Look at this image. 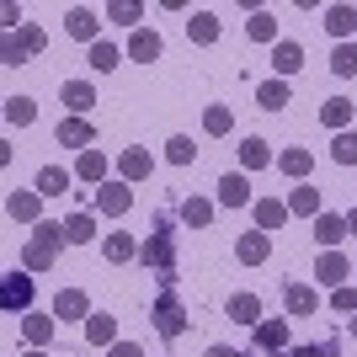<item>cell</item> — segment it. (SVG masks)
Returning <instances> with one entry per match:
<instances>
[{
	"mask_svg": "<svg viewBox=\"0 0 357 357\" xmlns=\"http://www.w3.org/2000/svg\"><path fill=\"white\" fill-rule=\"evenodd\" d=\"M203 357H240V352H235V347H208Z\"/></svg>",
	"mask_w": 357,
	"mask_h": 357,
	"instance_id": "cell-49",
	"label": "cell"
},
{
	"mask_svg": "<svg viewBox=\"0 0 357 357\" xmlns=\"http://www.w3.org/2000/svg\"><path fill=\"white\" fill-rule=\"evenodd\" d=\"M352 336H357V314H352Z\"/></svg>",
	"mask_w": 357,
	"mask_h": 357,
	"instance_id": "cell-52",
	"label": "cell"
},
{
	"mask_svg": "<svg viewBox=\"0 0 357 357\" xmlns=\"http://www.w3.org/2000/svg\"><path fill=\"white\" fill-rule=\"evenodd\" d=\"M91 208L107 213V219H123V213L134 208V187H128V181H102L96 197H91Z\"/></svg>",
	"mask_w": 357,
	"mask_h": 357,
	"instance_id": "cell-3",
	"label": "cell"
},
{
	"mask_svg": "<svg viewBox=\"0 0 357 357\" xmlns=\"http://www.w3.org/2000/svg\"><path fill=\"white\" fill-rule=\"evenodd\" d=\"M240 165H245V171H261V165H272V144L251 134L245 144H240Z\"/></svg>",
	"mask_w": 357,
	"mask_h": 357,
	"instance_id": "cell-30",
	"label": "cell"
},
{
	"mask_svg": "<svg viewBox=\"0 0 357 357\" xmlns=\"http://www.w3.org/2000/svg\"><path fill=\"white\" fill-rule=\"evenodd\" d=\"M139 256H144V267L160 272V283H165V288L176 283V235H171V219H165V213L155 219V235L139 245Z\"/></svg>",
	"mask_w": 357,
	"mask_h": 357,
	"instance_id": "cell-1",
	"label": "cell"
},
{
	"mask_svg": "<svg viewBox=\"0 0 357 357\" xmlns=\"http://www.w3.org/2000/svg\"><path fill=\"white\" fill-rule=\"evenodd\" d=\"M128 54H134L139 64H155V59H160V32H155V27H139L134 38H128Z\"/></svg>",
	"mask_w": 357,
	"mask_h": 357,
	"instance_id": "cell-21",
	"label": "cell"
},
{
	"mask_svg": "<svg viewBox=\"0 0 357 357\" xmlns=\"http://www.w3.org/2000/svg\"><path fill=\"white\" fill-rule=\"evenodd\" d=\"M320 22H326V32H331V38H342V43H347V38L357 32V6H331V11L320 16Z\"/></svg>",
	"mask_w": 357,
	"mask_h": 357,
	"instance_id": "cell-17",
	"label": "cell"
},
{
	"mask_svg": "<svg viewBox=\"0 0 357 357\" xmlns=\"http://www.w3.org/2000/svg\"><path fill=\"white\" fill-rule=\"evenodd\" d=\"M320 123L336 128V134H347V128H352V102H347V96H331V102L320 107Z\"/></svg>",
	"mask_w": 357,
	"mask_h": 357,
	"instance_id": "cell-24",
	"label": "cell"
},
{
	"mask_svg": "<svg viewBox=\"0 0 357 357\" xmlns=\"http://www.w3.org/2000/svg\"><path fill=\"white\" fill-rule=\"evenodd\" d=\"M331 160H336V165H357V128L336 134V144H331Z\"/></svg>",
	"mask_w": 357,
	"mask_h": 357,
	"instance_id": "cell-37",
	"label": "cell"
},
{
	"mask_svg": "<svg viewBox=\"0 0 357 357\" xmlns=\"http://www.w3.org/2000/svg\"><path fill=\"white\" fill-rule=\"evenodd\" d=\"M347 272H352V261H347L342 251H326V256H320V267H314V278H320L326 288H347Z\"/></svg>",
	"mask_w": 357,
	"mask_h": 357,
	"instance_id": "cell-14",
	"label": "cell"
},
{
	"mask_svg": "<svg viewBox=\"0 0 357 357\" xmlns=\"http://www.w3.org/2000/svg\"><path fill=\"white\" fill-rule=\"evenodd\" d=\"M331 310H342V314H357V288H336V294H331Z\"/></svg>",
	"mask_w": 357,
	"mask_h": 357,
	"instance_id": "cell-45",
	"label": "cell"
},
{
	"mask_svg": "<svg viewBox=\"0 0 357 357\" xmlns=\"http://www.w3.org/2000/svg\"><path fill=\"white\" fill-rule=\"evenodd\" d=\"M304 64V48L294 43V38H283V43H272V70H278V80H288V75Z\"/></svg>",
	"mask_w": 357,
	"mask_h": 357,
	"instance_id": "cell-16",
	"label": "cell"
},
{
	"mask_svg": "<svg viewBox=\"0 0 357 357\" xmlns=\"http://www.w3.org/2000/svg\"><path fill=\"white\" fill-rule=\"evenodd\" d=\"M155 331H160V336H181V331H187V310H181V298L171 294V288L155 298Z\"/></svg>",
	"mask_w": 357,
	"mask_h": 357,
	"instance_id": "cell-4",
	"label": "cell"
},
{
	"mask_svg": "<svg viewBox=\"0 0 357 357\" xmlns=\"http://www.w3.org/2000/svg\"><path fill=\"white\" fill-rule=\"evenodd\" d=\"M245 32H251L256 43H278V16H272V11H256L251 22H245Z\"/></svg>",
	"mask_w": 357,
	"mask_h": 357,
	"instance_id": "cell-36",
	"label": "cell"
},
{
	"mask_svg": "<svg viewBox=\"0 0 357 357\" xmlns=\"http://www.w3.org/2000/svg\"><path fill=\"white\" fill-rule=\"evenodd\" d=\"M107 16H112V22H123V27H134V32H139V16H144V6H139V0H118V6H107Z\"/></svg>",
	"mask_w": 357,
	"mask_h": 357,
	"instance_id": "cell-42",
	"label": "cell"
},
{
	"mask_svg": "<svg viewBox=\"0 0 357 357\" xmlns=\"http://www.w3.org/2000/svg\"><path fill=\"white\" fill-rule=\"evenodd\" d=\"M22 336L32 347H48L54 342V314H22Z\"/></svg>",
	"mask_w": 357,
	"mask_h": 357,
	"instance_id": "cell-25",
	"label": "cell"
},
{
	"mask_svg": "<svg viewBox=\"0 0 357 357\" xmlns=\"http://www.w3.org/2000/svg\"><path fill=\"white\" fill-rule=\"evenodd\" d=\"M347 235H357V208H352V213H347Z\"/></svg>",
	"mask_w": 357,
	"mask_h": 357,
	"instance_id": "cell-50",
	"label": "cell"
},
{
	"mask_svg": "<svg viewBox=\"0 0 357 357\" xmlns=\"http://www.w3.org/2000/svg\"><path fill=\"white\" fill-rule=\"evenodd\" d=\"M0 304H6L11 314H32V278L6 272V283H0Z\"/></svg>",
	"mask_w": 357,
	"mask_h": 357,
	"instance_id": "cell-5",
	"label": "cell"
},
{
	"mask_svg": "<svg viewBox=\"0 0 357 357\" xmlns=\"http://www.w3.org/2000/svg\"><path fill=\"white\" fill-rule=\"evenodd\" d=\"M256 102H261V112H283L288 107V80H278V75L261 80V86H256Z\"/></svg>",
	"mask_w": 357,
	"mask_h": 357,
	"instance_id": "cell-23",
	"label": "cell"
},
{
	"mask_svg": "<svg viewBox=\"0 0 357 357\" xmlns=\"http://www.w3.org/2000/svg\"><path fill=\"white\" fill-rule=\"evenodd\" d=\"M310 165H314V155L310 149H283V155H278V171H283V176H310Z\"/></svg>",
	"mask_w": 357,
	"mask_h": 357,
	"instance_id": "cell-31",
	"label": "cell"
},
{
	"mask_svg": "<svg viewBox=\"0 0 357 357\" xmlns=\"http://www.w3.org/2000/svg\"><path fill=\"white\" fill-rule=\"evenodd\" d=\"M102 251H107V261H112V267H123V261H134V256H139V245H134V235H107Z\"/></svg>",
	"mask_w": 357,
	"mask_h": 357,
	"instance_id": "cell-32",
	"label": "cell"
},
{
	"mask_svg": "<svg viewBox=\"0 0 357 357\" xmlns=\"http://www.w3.org/2000/svg\"><path fill=\"white\" fill-rule=\"evenodd\" d=\"M86 342L91 347H118V320H112V314H91L86 320Z\"/></svg>",
	"mask_w": 357,
	"mask_h": 357,
	"instance_id": "cell-22",
	"label": "cell"
},
{
	"mask_svg": "<svg viewBox=\"0 0 357 357\" xmlns=\"http://www.w3.org/2000/svg\"><path fill=\"white\" fill-rule=\"evenodd\" d=\"M59 96H64V107H70V118H86L91 107H96V86H91V80H64Z\"/></svg>",
	"mask_w": 357,
	"mask_h": 357,
	"instance_id": "cell-9",
	"label": "cell"
},
{
	"mask_svg": "<svg viewBox=\"0 0 357 357\" xmlns=\"http://www.w3.org/2000/svg\"><path fill=\"white\" fill-rule=\"evenodd\" d=\"M54 320H91V298L80 288H59L54 298Z\"/></svg>",
	"mask_w": 357,
	"mask_h": 357,
	"instance_id": "cell-12",
	"label": "cell"
},
{
	"mask_svg": "<svg viewBox=\"0 0 357 357\" xmlns=\"http://www.w3.org/2000/svg\"><path fill=\"white\" fill-rule=\"evenodd\" d=\"M181 219L192 224V229H203V224L213 219V203L208 197H187V203H181Z\"/></svg>",
	"mask_w": 357,
	"mask_h": 357,
	"instance_id": "cell-40",
	"label": "cell"
},
{
	"mask_svg": "<svg viewBox=\"0 0 357 357\" xmlns=\"http://www.w3.org/2000/svg\"><path fill=\"white\" fill-rule=\"evenodd\" d=\"M6 123H11V128L38 123V102H32V96H6Z\"/></svg>",
	"mask_w": 357,
	"mask_h": 357,
	"instance_id": "cell-29",
	"label": "cell"
},
{
	"mask_svg": "<svg viewBox=\"0 0 357 357\" xmlns=\"http://www.w3.org/2000/svg\"><path fill=\"white\" fill-rule=\"evenodd\" d=\"M229 320H240V326H261V298H256V294H235V298H229Z\"/></svg>",
	"mask_w": 357,
	"mask_h": 357,
	"instance_id": "cell-26",
	"label": "cell"
},
{
	"mask_svg": "<svg viewBox=\"0 0 357 357\" xmlns=\"http://www.w3.org/2000/svg\"><path fill=\"white\" fill-rule=\"evenodd\" d=\"M331 70L342 75V80H352V75H357V43H336V54H331Z\"/></svg>",
	"mask_w": 357,
	"mask_h": 357,
	"instance_id": "cell-38",
	"label": "cell"
},
{
	"mask_svg": "<svg viewBox=\"0 0 357 357\" xmlns=\"http://www.w3.org/2000/svg\"><path fill=\"white\" fill-rule=\"evenodd\" d=\"M288 213H314V219H320V192H314V187H304V181H298L294 192H288Z\"/></svg>",
	"mask_w": 357,
	"mask_h": 357,
	"instance_id": "cell-35",
	"label": "cell"
},
{
	"mask_svg": "<svg viewBox=\"0 0 357 357\" xmlns=\"http://www.w3.org/2000/svg\"><path fill=\"white\" fill-rule=\"evenodd\" d=\"M64 240H70V235H64V224L43 219V224H38V235L22 245V267H27V272H48V267H54V251H59Z\"/></svg>",
	"mask_w": 357,
	"mask_h": 357,
	"instance_id": "cell-2",
	"label": "cell"
},
{
	"mask_svg": "<svg viewBox=\"0 0 357 357\" xmlns=\"http://www.w3.org/2000/svg\"><path fill=\"white\" fill-rule=\"evenodd\" d=\"M6 213H11V219H22V224H43V192H38V187H32V192H22V187H16V192L6 197Z\"/></svg>",
	"mask_w": 357,
	"mask_h": 357,
	"instance_id": "cell-7",
	"label": "cell"
},
{
	"mask_svg": "<svg viewBox=\"0 0 357 357\" xmlns=\"http://www.w3.org/2000/svg\"><path fill=\"white\" fill-rule=\"evenodd\" d=\"M267 256H272V235H261V229H251V235L235 240V261L240 267H261Z\"/></svg>",
	"mask_w": 357,
	"mask_h": 357,
	"instance_id": "cell-8",
	"label": "cell"
},
{
	"mask_svg": "<svg viewBox=\"0 0 357 357\" xmlns=\"http://www.w3.org/2000/svg\"><path fill=\"white\" fill-rule=\"evenodd\" d=\"M203 128H208L213 139L229 134V128H235V112H229V107H208V112H203Z\"/></svg>",
	"mask_w": 357,
	"mask_h": 357,
	"instance_id": "cell-41",
	"label": "cell"
},
{
	"mask_svg": "<svg viewBox=\"0 0 357 357\" xmlns=\"http://www.w3.org/2000/svg\"><path fill=\"white\" fill-rule=\"evenodd\" d=\"M22 357H48V352H43V347H32V352H22Z\"/></svg>",
	"mask_w": 357,
	"mask_h": 357,
	"instance_id": "cell-51",
	"label": "cell"
},
{
	"mask_svg": "<svg viewBox=\"0 0 357 357\" xmlns=\"http://www.w3.org/2000/svg\"><path fill=\"white\" fill-rule=\"evenodd\" d=\"M251 213H256V229L272 235V229H283V224H288V197H256Z\"/></svg>",
	"mask_w": 357,
	"mask_h": 357,
	"instance_id": "cell-6",
	"label": "cell"
},
{
	"mask_svg": "<svg viewBox=\"0 0 357 357\" xmlns=\"http://www.w3.org/2000/svg\"><path fill=\"white\" fill-rule=\"evenodd\" d=\"M283 304H288V314H314V310H320V294H314L310 283H288Z\"/></svg>",
	"mask_w": 357,
	"mask_h": 357,
	"instance_id": "cell-19",
	"label": "cell"
},
{
	"mask_svg": "<svg viewBox=\"0 0 357 357\" xmlns=\"http://www.w3.org/2000/svg\"><path fill=\"white\" fill-rule=\"evenodd\" d=\"M192 155H197V149H192V139H187V134H176L171 144H165V160H171V165H192Z\"/></svg>",
	"mask_w": 357,
	"mask_h": 357,
	"instance_id": "cell-43",
	"label": "cell"
},
{
	"mask_svg": "<svg viewBox=\"0 0 357 357\" xmlns=\"http://www.w3.org/2000/svg\"><path fill=\"white\" fill-rule=\"evenodd\" d=\"M16 43H22V54H43L48 38H43V27H32V22H27V27L16 32Z\"/></svg>",
	"mask_w": 357,
	"mask_h": 357,
	"instance_id": "cell-44",
	"label": "cell"
},
{
	"mask_svg": "<svg viewBox=\"0 0 357 357\" xmlns=\"http://www.w3.org/2000/svg\"><path fill=\"white\" fill-rule=\"evenodd\" d=\"M75 176H80V181H96V187H102V181H107V155H102V149H86V155L75 160Z\"/></svg>",
	"mask_w": 357,
	"mask_h": 357,
	"instance_id": "cell-27",
	"label": "cell"
},
{
	"mask_svg": "<svg viewBox=\"0 0 357 357\" xmlns=\"http://www.w3.org/2000/svg\"><path fill=\"white\" fill-rule=\"evenodd\" d=\"M64 235H70V245H91V240H96V219H91V213H70V219H64Z\"/></svg>",
	"mask_w": 357,
	"mask_h": 357,
	"instance_id": "cell-34",
	"label": "cell"
},
{
	"mask_svg": "<svg viewBox=\"0 0 357 357\" xmlns=\"http://www.w3.org/2000/svg\"><path fill=\"white\" fill-rule=\"evenodd\" d=\"M314 240H320L326 251H336L347 240V213H320V219H314Z\"/></svg>",
	"mask_w": 357,
	"mask_h": 357,
	"instance_id": "cell-15",
	"label": "cell"
},
{
	"mask_svg": "<svg viewBox=\"0 0 357 357\" xmlns=\"http://www.w3.org/2000/svg\"><path fill=\"white\" fill-rule=\"evenodd\" d=\"M219 203H224V208H245V203H256L251 181L240 176V171H224V176H219Z\"/></svg>",
	"mask_w": 357,
	"mask_h": 357,
	"instance_id": "cell-10",
	"label": "cell"
},
{
	"mask_svg": "<svg viewBox=\"0 0 357 357\" xmlns=\"http://www.w3.org/2000/svg\"><path fill=\"white\" fill-rule=\"evenodd\" d=\"M91 139H96V134H91L86 118H64V123H59V144H64V149H80V155H86Z\"/></svg>",
	"mask_w": 357,
	"mask_h": 357,
	"instance_id": "cell-20",
	"label": "cell"
},
{
	"mask_svg": "<svg viewBox=\"0 0 357 357\" xmlns=\"http://www.w3.org/2000/svg\"><path fill=\"white\" fill-rule=\"evenodd\" d=\"M107 357H144V352H139L134 342H118V347H112V352H107Z\"/></svg>",
	"mask_w": 357,
	"mask_h": 357,
	"instance_id": "cell-48",
	"label": "cell"
},
{
	"mask_svg": "<svg viewBox=\"0 0 357 357\" xmlns=\"http://www.w3.org/2000/svg\"><path fill=\"white\" fill-rule=\"evenodd\" d=\"M38 192L43 197H64L70 192V171H64V165H43V171H38Z\"/></svg>",
	"mask_w": 357,
	"mask_h": 357,
	"instance_id": "cell-28",
	"label": "cell"
},
{
	"mask_svg": "<svg viewBox=\"0 0 357 357\" xmlns=\"http://www.w3.org/2000/svg\"><path fill=\"white\" fill-rule=\"evenodd\" d=\"M0 59H6V70H16V64L27 59V54H22V43H16V32H6V48H0Z\"/></svg>",
	"mask_w": 357,
	"mask_h": 357,
	"instance_id": "cell-46",
	"label": "cell"
},
{
	"mask_svg": "<svg viewBox=\"0 0 357 357\" xmlns=\"http://www.w3.org/2000/svg\"><path fill=\"white\" fill-rule=\"evenodd\" d=\"M118 59H123V54H118L112 43H107V38H102V43H91V70H96V75L118 70Z\"/></svg>",
	"mask_w": 357,
	"mask_h": 357,
	"instance_id": "cell-39",
	"label": "cell"
},
{
	"mask_svg": "<svg viewBox=\"0 0 357 357\" xmlns=\"http://www.w3.org/2000/svg\"><path fill=\"white\" fill-rule=\"evenodd\" d=\"M64 27H70V38H80V43H102V38H96L102 22H96V11H86V6H75V11L64 16Z\"/></svg>",
	"mask_w": 357,
	"mask_h": 357,
	"instance_id": "cell-18",
	"label": "cell"
},
{
	"mask_svg": "<svg viewBox=\"0 0 357 357\" xmlns=\"http://www.w3.org/2000/svg\"><path fill=\"white\" fill-rule=\"evenodd\" d=\"M149 171H155L149 149H123V155H118V181H128V187H134V181H144Z\"/></svg>",
	"mask_w": 357,
	"mask_h": 357,
	"instance_id": "cell-11",
	"label": "cell"
},
{
	"mask_svg": "<svg viewBox=\"0 0 357 357\" xmlns=\"http://www.w3.org/2000/svg\"><path fill=\"white\" fill-rule=\"evenodd\" d=\"M283 347H288V320H261V326H256V352L278 357Z\"/></svg>",
	"mask_w": 357,
	"mask_h": 357,
	"instance_id": "cell-13",
	"label": "cell"
},
{
	"mask_svg": "<svg viewBox=\"0 0 357 357\" xmlns=\"http://www.w3.org/2000/svg\"><path fill=\"white\" fill-rule=\"evenodd\" d=\"M187 32H192V43H219V16L213 11H192Z\"/></svg>",
	"mask_w": 357,
	"mask_h": 357,
	"instance_id": "cell-33",
	"label": "cell"
},
{
	"mask_svg": "<svg viewBox=\"0 0 357 357\" xmlns=\"http://www.w3.org/2000/svg\"><path fill=\"white\" fill-rule=\"evenodd\" d=\"M288 357H336L331 347H298V352H288Z\"/></svg>",
	"mask_w": 357,
	"mask_h": 357,
	"instance_id": "cell-47",
	"label": "cell"
}]
</instances>
